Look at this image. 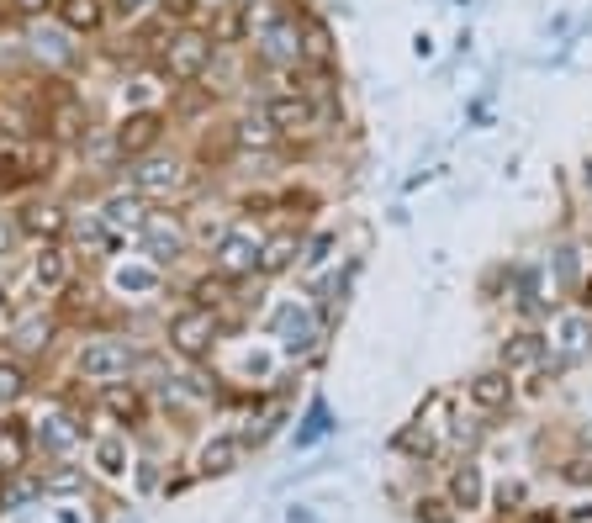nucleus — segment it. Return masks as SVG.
<instances>
[{
  "mask_svg": "<svg viewBox=\"0 0 592 523\" xmlns=\"http://www.w3.org/2000/svg\"><path fill=\"white\" fill-rule=\"evenodd\" d=\"M582 185H587V191H592V159L582 164Z\"/></svg>",
  "mask_w": 592,
  "mask_h": 523,
  "instance_id": "nucleus-40",
  "label": "nucleus"
},
{
  "mask_svg": "<svg viewBox=\"0 0 592 523\" xmlns=\"http://www.w3.org/2000/svg\"><path fill=\"white\" fill-rule=\"evenodd\" d=\"M212 32V43L228 53L238 43H249V6L244 0H212V22H201Z\"/></svg>",
  "mask_w": 592,
  "mask_h": 523,
  "instance_id": "nucleus-20",
  "label": "nucleus"
},
{
  "mask_svg": "<svg viewBox=\"0 0 592 523\" xmlns=\"http://www.w3.org/2000/svg\"><path fill=\"white\" fill-rule=\"evenodd\" d=\"M339 244L333 233H318V238H302V270H318L323 259H328V249Z\"/></svg>",
  "mask_w": 592,
  "mask_h": 523,
  "instance_id": "nucleus-32",
  "label": "nucleus"
},
{
  "mask_svg": "<svg viewBox=\"0 0 592 523\" xmlns=\"http://www.w3.org/2000/svg\"><path fill=\"white\" fill-rule=\"evenodd\" d=\"M32 397V370L16 354H0V413H11L16 402Z\"/></svg>",
  "mask_w": 592,
  "mask_h": 523,
  "instance_id": "nucleus-28",
  "label": "nucleus"
},
{
  "mask_svg": "<svg viewBox=\"0 0 592 523\" xmlns=\"http://www.w3.org/2000/svg\"><path fill=\"white\" fill-rule=\"evenodd\" d=\"M138 244H143L154 270H175L185 254H196L191 222H185V212H175V207H148L143 228H138Z\"/></svg>",
  "mask_w": 592,
  "mask_h": 523,
  "instance_id": "nucleus-6",
  "label": "nucleus"
},
{
  "mask_svg": "<svg viewBox=\"0 0 592 523\" xmlns=\"http://www.w3.org/2000/svg\"><path fill=\"white\" fill-rule=\"evenodd\" d=\"M233 296H238V286H233L228 275H217L212 265L201 270V275L191 280V286H185V302H196V307H212V312H228V302H233Z\"/></svg>",
  "mask_w": 592,
  "mask_h": 523,
  "instance_id": "nucleus-26",
  "label": "nucleus"
},
{
  "mask_svg": "<svg viewBox=\"0 0 592 523\" xmlns=\"http://www.w3.org/2000/svg\"><path fill=\"white\" fill-rule=\"evenodd\" d=\"M37 101H43V143H53V148H85L90 143V106H85L80 90H74V80L43 74Z\"/></svg>",
  "mask_w": 592,
  "mask_h": 523,
  "instance_id": "nucleus-1",
  "label": "nucleus"
},
{
  "mask_svg": "<svg viewBox=\"0 0 592 523\" xmlns=\"http://www.w3.org/2000/svg\"><path fill=\"white\" fill-rule=\"evenodd\" d=\"M545 354H550V339L540 328H518L503 339V349H497V365H503L508 376H518V370H540Z\"/></svg>",
  "mask_w": 592,
  "mask_h": 523,
  "instance_id": "nucleus-18",
  "label": "nucleus"
},
{
  "mask_svg": "<svg viewBox=\"0 0 592 523\" xmlns=\"http://www.w3.org/2000/svg\"><path fill=\"white\" fill-rule=\"evenodd\" d=\"M550 339V354H555V370H566V365H577L582 354L592 349V312H571L555 323V333H545Z\"/></svg>",
  "mask_w": 592,
  "mask_h": 523,
  "instance_id": "nucleus-16",
  "label": "nucleus"
},
{
  "mask_svg": "<svg viewBox=\"0 0 592 523\" xmlns=\"http://www.w3.org/2000/svg\"><path fill=\"white\" fill-rule=\"evenodd\" d=\"M217 53H222V48L212 43V32L196 22V27H170V37L159 43L154 59H159V74H164L170 85H201V80L212 74Z\"/></svg>",
  "mask_w": 592,
  "mask_h": 523,
  "instance_id": "nucleus-3",
  "label": "nucleus"
},
{
  "mask_svg": "<svg viewBox=\"0 0 592 523\" xmlns=\"http://www.w3.org/2000/svg\"><path fill=\"white\" fill-rule=\"evenodd\" d=\"M53 22L69 37H101L111 27V11L106 0H53Z\"/></svg>",
  "mask_w": 592,
  "mask_h": 523,
  "instance_id": "nucleus-17",
  "label": "nucleus"
},
{
  "mask_svg": "<svg viewBox=\"0 0 592 523\" xmlns=\"http://www.w3.org/2000/svg\"><path fill=\"white\" fill-rule=\"evenodd\" d=\"M138 344L122 339V333H85L80 349H74V376L90 386H111V381H133L138 370Z\"/></svg>",
  "mask_w": 592,
  "mask_h": 523,
  "instance_id": "nucleus-5",
  "label": "nucleus"
},
{
  "mask_svg": "<svg viewBox=\"0 0 592 523\" xmlns=\"http://www.w3.org/2000/svg\"><path fill=\"white\" fill-rule=\"evenodd\" d=\"M106 11H111V22L138 27L143 16H154V0H106Z\"/></svg>",
  "mask_w": 592,
  "mask_h": 523,
  "instance_id": "nucleus-31",
  "label": "nucleus"
},
{
  "mask_svg": "<svg viewBox=\"0 0 592 523\" xmlns=\"http://www.w3.org/2000/svg\"><path fill=\"white\" fill-rule=\"evenodd\" d=\"M85 487V471H43V492H74Z\"/></svg>",
  "mask_w": 592,
  "mask_h": 523,
  "instance_id": "nucleus-33",
  "label": "nucleus"
},
{
  "mask_svg": "<svg viewBox=\"0 0 592 523\" xmlns=\"http://www.w3.org/2000/svg\"><path fill=\"white\" fill-rule=\"evenodd\" d=\"M138 487H143V492L159 487V460H138Z\"/></svg>",
  "mask_w": 592,
  "mask_h": 523,
  "instance_id": "nucleus-37",
  "label": "nucleus"
},
{
  "mask_svg": "<svg viewBox=\"0 0 592 523\" xmlns=\"http://www.w3.org/2000/svg\"><path fill=\"white\" fill-rule=\"evenodd\" d=\"M164 133H170V111L164 106H127L117 127H111V154L122 164H133L143 154H154V148H164Z\"/></svg>",
  "mask_w": 592,
  "mask_h": 523,
  "instance_id": "nucleus-7",
  "label": "nucleus"
},
{
  "mask_svg": "<svg viewBox=\"0 0 592 523\" xmlns=\"http://www.w3.org/2000/svg\"><path fill=\"white\" fill-rule=\"evenodd\" d=\"M11 217H16V233H22L27 244H59V238H69V207L59 196H37L32 191Z\"/></svg>",
  "mask_w": 592,
  "mask_h": 523,
  "instance_id": "nucleus-11",
  "label": "nucleus"
},
{
  "mask_svg": "<svg viewBox=\"0 0 592 523\" xmlns=\"http://www.w3.org/2000/svg\"><path fill=\"white\" fill-rule=\"evenodd\" d=\"M450 439H455V450H471V444L481 439V423H466V418H460V423L450 428Z\"/></svg>",
  "mask_w": 592,
  "mask_h": 523,
  "instance_id": "nucleus-36",
  "label": "nucleus"
},
{
  "mask_svg": "<svg viewBox=\"0 0 592 523\" xmlns=\"http://www.w3.org/2000/svg\"><path fill=\"white\" fill-rule=\"evenodd\" d=\"M127 170V191H138L148 207H175V201L191 191V180H196V164L185 159V154H164V148H154V154H143L133 164H122Z\"/></svg>",
  "mask_w": 592,
  "mask_h": 523,
  "instance_id": "nucleus-2",
  "label": "nucleus"
},
{
  "mask_svg": "<svg viewBox=\"0 0 592 523\" xmlns=\"http://www.w3.org/2000/svg\"><path fill=\"white\" fill-rule=\"evenodd\" d=\"M259 244H265V238H259L249 222H233V228L207 249V265H212L217 275H228L233 286H244V280L259 275Z\"/></svg>",
  "mask_w": 592,
  "mask_h": 523,
  "instance_id": "nucleus-10",
  "label": "nucleus"
},
{
  "mask_svg": "<svg viewBox=\"0 0 592 523\" xmlns=\"http://www.w3.org/2000/svg\"><path fill=\"white\" fill-rule=\"evenodd\" d=\"M90 455H96V471H101V476H122V471H127V434L101 439Z\"/></svg>",
  "mask_w": 592,
  "mask_h": 523,
  "instance_id": "nucleus-30",
  "label": "nucleus"
},
{
  "mask_svg": "<svg viewBox=\"0 0 592 523\" xmlns=\"http://www.w3.org/2000/svg\"><path fill=\"white\" fill-rule=\"evenodd\" d=\"M27 280L43 296H64L69 286H74V249L64 244H32V254H27Z\"/></svg>",
  "mask_w": 592,
  "mask_h": 523,
  "instance_id": "nucleus-12",
  "label": "nucleus"
},
{
  "mask_svg": "<svg viewBox=\"0 0 592 523\" xmlns=\"http://www.w3.org/2000/svg\"><path fill=\"white\" fill-rule=\"evenodd\" d=\"M101 217H106V228L111 233H133L138 238V228H143V217H148V201L138 196V191H127V185H122V191H111L106 201H101V207H96Z\"/></svg>",
  "mask_w": 592,
  "mask_h": 523,
  "instance_id": "nucleus-23",
  "label": "nucleus"
},
{
  "mask_svg": "<svg viewBox=\"0 0 592 523\" xmlns=\"http://www.w3.org/2000/svg\"><path fill=\"white\" fill-rule=\"evenodd\" d=\"M244 434H217V439H207L196 450V476H228L238 460H244Z\"/></svg>",
  "mask_w": 592,
  "mask_h": 523,
  "instance_id": "nucleus-24",
  "label": "nucleus"
},
{
  "mask_svg": "<svg viewBox=\"0 0 592 523\" xmlns=\"http://www.w3.org/2000/svg\"><path fill=\"white\" fill-rule=\"evenodd\" d=\"M101 413L122 423V434H138V428H148V391L143 381H111L101 386Z\"/></svg>",
  "mask_w": 592,
  "mask_h": 523,
  "instance_id": "nucleus-13",
  "label": "nucleus"
},
{
  "mask_svg": "<svg viewBox=\"0 0 592 523\" xmlns=\"http://www.w3.org/2000/svg\"><path fill=\"white\" fill-rule=\"evenodd\" d=\"M11 323V291H6V280H0V328Z\"/></svg>",
  "mask_w": 592,
  "mask_h": 523,
  "instance_id": "nucleus-38",
  "label": "nucleus"
},
{
  "mask_svg": "<svg viewBox=\"0 0 592 523\" xmlns=\"http://www.w3.org/2000/svg\"><path fill=\"white\" fill-rule=\"evenodd\" d=\"M222 333H228V317L212 312V307L185 302V307L170 312V323H164V349L180 354L185 365H201V360H212V354H217Z\"/></svg>",
  "mask_w": 592,
  "mask_h": 523,
  "instance_id": "nucleus-4",
  "label": "nucleus"
},
{
  "mask_svg": "<svg viewBox=\"0 0 592 523\" xmlns=\"http://www.w3.org/2000/svg\"><path fill=\"white\" fill-rule=\"evenodd\" d=\"M201 6H207V0H154V16L164 27H196Z\"/></svg>",
  "mask_w": 592,
  "mask_h": 523,
  "instance_id": "nucleus-29",
  "label": "nucleus"
},
{
  "mask_svg": "<svg viewBox=\"0 0 592 523\" xmlns=\"http://www.w3.org/2000/svg\"><path fill=\"white\" fill-rule=\"evenodd\" d=\"M481 492H487V481H481V465H476V460H460L455 471H450V508L476 513V508H481Z\"/></svg>",
  "mask_w": 592,
  "mask_h": 523,
  "instance_id": "nucleus-27",
  "label": "nucleus"
},
{
  "mask_svg": "<svg viewBox=\"0 0 592 523\" xmlns=\"http://www.w3.org/2000/svg\"><path fill=\"white\" fill-rule=\"evenodd\" d=\"M11 16H22V22H37V16H53V0H6Z\"/></svg>",
  "mask_w": 592,
  "mask_h": 523,
  "instance_id": "nucleus-34",
  "label": "nucleus"
},
{
  "mask_svg": "<svg viewBox=\"0 0 592 523\" xmlns=\"http://www.w3.org/2000/svg\"><path fill=\"white\" fill-rule=\"evenodd\" d=\"M466 397L476 413H503V407L513 402V376L503 365H492V370H481V376L466 381Z\"/></svg>",
  "mask_w": 592,
  "mask_h": 523,
  "instance_id": "nucleus-21",
  "label": "nucleus"
},
{
  "mask_svg": "<svg viewBox=\"0 0 592 523\" xmlns=\"http://www.w3.org/2000/svg\"><path fill=\"white\" fill-rule=\"evenodd\" d=\"M64 312L59 307H27V312H11V323H6V354H16V360H43V354L59 344V333H64Z\"/></svg>",
  "mask_w": 592,
  "mask_h": 523,
  "instance_id": "nucleus-9",
  "label": "nucleus"
},
{
  "mask_svg": "<svg viewBox=\"0 0 592 523\" xmlns=\"http://www.w3.org/2000/svg\"><path fill=\"white\" fill-rule=\"evenodd\" d=\"M32 428V450H43V455H69L74 450V444H80L85 439V423H80V413H64V407H59V413H43V418H32L27 423Z\"/></svg>",
  "mask_w": 592,
  "mask_h": 523,
  "instance_id": "nucleus-14",
  "label": "nucleus"
},
{
  "mask_svg": "<svg viewBox=\"0 0 592 523\" xmlns=\"http://www.w3.org/2000/svg\"><path fill=\"white\" fill-rule=\"evenodd\" d=\"M270 328H275V339H281V349H286V354H307L312 344L323 339V317H312L307 307H296V302L275 307Z\"/></svg>",
  "mask_w": 592,
  "mask_h": 523,
  "instance_id": "nucleus-15",
  "label": "nucleus"
},
{
  "mask_svg": "<svg viewBox=\"0 0 592 523\" xmlns=\"http://www.w3.org/2000/svg\"><path fill=\"white\" fill-rule=\"evenodd\" d=\"M577 302H582V312H592V275H587L582 286H577Z\"/></svg>",
  "mask_w": 592,
  "mask_h": 523,
  "instance_id": "nucleus-39",
  "label": "nucleus"
},
{
  "mask_svg": "<svg viewBox=\"0 0 592 523\" xmlns=\"http://www.w3.org/2000/svg\"><path fill=\"white\" fill-rule=\"evenodd\" d=\"M561 476H566V481H577V487H587V481H592V455H566Z\"/></svg>",
  "mask_w": 592,
  "mask_h": 523,
  "instance_id": "nucleus-35",
  "label": "nucleus"
},
{
  "mask_svg": "<svg viewBox=\"0 0 592 523\" xmlns=\"http://www.w3.org/2000/svg\"><path fill=\"white\" fill-rule=\"evenodd\" d=\"M32 465V428L27 418H0V476H22Z\"/></svg>",
  "mask_w": 592,
  "mask_h": 523,
  "instance_id": "nucleus-22",
  "label": "nucleus"
},
{
  "mask_svg": "<svg viewBox=\"0 0 592 523\" xmlns=\"http://www.w3.org/2000/svg\"><path fill=\"white\" fill-rule=\"evenodd\" d=\"M302 265V228H275L265 244H259V280H275Z\"/></svg>",
  "mask_w": 592,
  "mask_h": 523,
  "instance_id": "nucleus-19",
  "label": "nucleus"
},
{
  "mask_svg": "<svg viewBox=\"0 0 592 523\" xmlns=\"http://www.w3.org/2000/svg\"><path fill=\"white\" fill-rule=\"evenodd\" d=\"M259 111H265V122L281 138H312V133H323L328 117H333V106H318V101H307L302 90H286V85H275L270 96L259 101Z\"/></svg>",
  "mask_w": 592,
  "mask_h": 523,
  "instance_id": "nucleus-8",
  "label": "nucleus"
},
{
  "mask_svg": "<svg viewBox=\"0 0 592 523\" xmlns=\"http://www.w3.org/2000/svg\"><path fill=\"white\" fill-rule=\"evenodd\" d=\"M233 143H238V154H275V148H286V138L265 122V111L233 117Z\"/></svg>",
  "mask_w": 592,
  "mask_h": 523,
  "instance_id": "nucleus-25",
  "label": "nucleus"
}]
</instances>
